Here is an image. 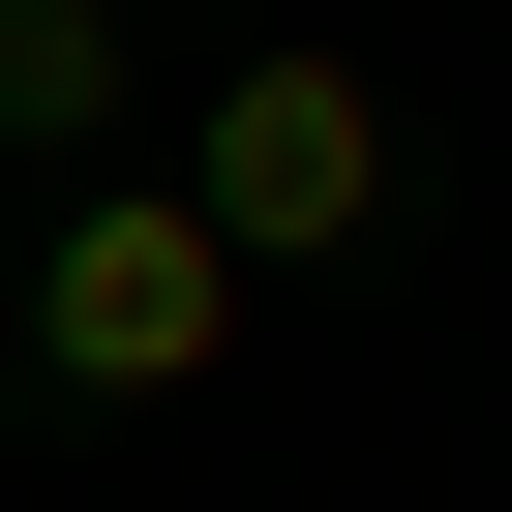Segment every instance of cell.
<instances>
[{
  "label": "cell",
  "instance_id": "cell-1",
  "mask_svg": "<svg viewBox=\"0 0 512 512\" xmlns=\"http://www.w3.org/2000/svg\"><path fill=\"white\" fill-rule=\"evenodd\" d=\"M241 302H272V272L181 211V151H151V181H61V241H31V392L151 422V392H211V362H241Z\"/></svg>",
  "mask_w": 512,
  "mask_h": 512
},
{
  "label": "cell",
  "instance_id": "cell-2",
  "mask_svg": "<svg viewBox=\"0 0 512 512\" xmlns=\"http://www.w3.org/2000/svg\"><path fill=\"white\" fill-rule=\"evenodd\" d=\"M181 211L241 241V272H362V241H392V91H362L332 31L211 61V91H181Z\"/></svg>",
  "mask_w": 512,
  "mask_h": 512
},
{
  "label": "cell",
  "instance_id": "cell-3",
  "mask_svg": "<svg viewBox=\"0 0 512 512\" xmlns=\"http://www.w3.org/2000/svg\"><path fill=\"white\" fill-rule=\"evenodd\" d=\"M121 121H151L121 0H0V181H121Z\"/></svg>",
  "mask_w": 512,
  "mask_h": 512
}]
</instances>
